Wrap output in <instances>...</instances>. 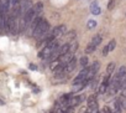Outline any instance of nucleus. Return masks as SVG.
Returning <instances> with one entry per match:
<instances>
[{"label":"nucleus","mask_w":126,"mask_h":113,"mask_svg":"<svg viewBox=\"0 0 126 113\" xmlns=\"http://www.w3.org/2000/svg\"><path fill=\"white\" fill-rule=\"evenodd\" d=\"M42 10H43V4L41 1L36 3L33 6H32V11H33V15L35 16H40L42 14Z\"/></svg>","instance_id":"6e6552de"},{"label":"nucleus","mask_w":126,"mask_h":113,"mask_svg":"<svg viewBox=\"0 0 126 113\" xmlns=\"http://www.w3.org/2000/svg\"><path fill=\"white\" fill-rule=\"evenodd\" d=\"M33 92H35V93H38L40 90H38V88H33Z\"/></svg>","instance_id":"cd10ccee"},{"label":"nucleus","mask_w":126,"mask_h":113,"mask_svg":"<svg viewBox=\"0 0 126 113\" xmlns=\"http://www.w3.org/2000/svg\"><path fill=\"white\" fill-rule=\"evenodd\" d=\"M88 62H89V59L87 57V56H83V57L79 60V65L82 67H87L88 66Z\"/></svg>","instance_id":"6ab92c4d"},{"label":"nucleus","mask_w":126,"mask_h":113,"mask_svg":"<svg viewBox=\"0 0 126 113\" xmlns=\"http://www.w3.org/2000/svg\"><path fill=\"white\" fill-rule=\"evenodd\" d=\"M83 99H84V96H74V97H71L69 101H68V107L74 108V107L79 106V104L83 102Z\"/></svg>","instance_id":"423d86ee"},{"label":"nucleus","mask_w":126,"mask_h":113,"mask_svg":"<svg viewBox=\"0 0 126 113\" xmlns=\"http://www.w3.org/2000/svg\"><path fill=\"white\" fill-rule=\"evenodd\" d=\"M96 26V21L95 20H88V23H87V27L88 29H94Z\"/></svg>","instance_id":"412c9836"},{"label":"nucleus","mask_w":126,"mask_h":113,"mask_svg":"<svg viewBox=\"0 0 126 113\" xmlns=\"http://www.w3.org/2000/svg\"><path fill=\"white\" fill-rule=\"evenodd\" d=\"M112 113H122V109H121V107H120L117 101L114 102V111H112Z\"/></svg>","instance_id":"aec40b11"},{"label":"nucleus","mask_w":126,"mask_h":113,"mask_svg":"<svg viewBox=\"0 0 126 113\" xmlns=\"http://www.w3.org/2000/svg\"><path fill=\"white\" fill-rule=\"evenodd\" d=\"M90 11H92V14H93V15H100L101 9H100V6L98 5V3H96V1H93V3L90 4Z\"/></svg>","instance_id":"9d476101"},{"label":"nucleus","mask_w":126,"mask_h":113,"mask_svg":"<svg viewBox=\"0 0 126 113\" xmlns=\"http://www.w3.org/2000/svg\"><path fill=\"white\" fill-rule=\"evenodd\" d=\"M122 94H124V96H126V87L124 88V91H122Z\"/></svg>","instance_id":"c85d7f7f"},{"label":"nucleus","mask_w":126,"mask_h":113,"mask_svg":"<svg viewBox=\"0 0 126 113\" xmlns=\"http://www.w3.org/2000/svg\"><path fill=\"white\" fill-rule=\"evenodd\" d=\"M67 32V26L66 25H58V26H56L52 31H51V36L53 37V39H58V37H61V36H63Z\"/></svg>","instance_id":"20e7f679"},{"label":"nucleus","mask_w":126,"mask_h":113,"mask_svg":"<svg viewBox=\"0 0 126 113\" xmlns=\"http://www.w3.org/2000/svg\"><path fill=\"white\" fill-rule=\"evenodd\" d=\"M88 113H89V112H88Z\"/></svg>","instance_id":"c756f323"},{"label":"nucleus","mask_w":126,"mask_h":113,"mask_svg":"<svg viewBox=\"0 0 126 113\" xmlns=\"http://www.w3.org/2000/svg\"><path fill=\"white\" fill-rule=\"evenodd\" d=\"M115 4H116L115 0H109V3H108V10H112L115 8Z\"/></svg>","instance_id":"4be33fe9"},{"label":"nucleus","mask_w":126,"mask_h":113,"mask_svg":"<svg viewBox=\"0 0 126 113\" xmlns=\"http://www.w3.org/2000/svg\"><path fill=\"white\" fill-rule=\"evenodd\" d=\"M57 46H59V45H58V41H57L56 39L52 40V41H49V42H48L47 45H45V47L38 52V57L42 59V60H48V57L52 55L53 50H54Z\"/></svg>","instance_id":"f03ea898"},{"label":"nucleus","mask_w":126,"mask_h":113,"mask_svg":"<svg viewBox=\"0 0 126 113\" xmlns=\"http://www.w3.org/2000/svg\"><path fill=\"white\" fill-rule=\"evenodd\" d=\"M48 31H49V24H48V21L46 19L41 18V20L38 21L37 26L35 27V30L32 32V36H35L36 39H40V42H41L42 40H45L48 36V34H49Z\"/></svg>","instance_id":"f257e3e1"},{"label":"nucleus","mask_w":126,"mask_h":113,"mask_svg":"<svg viewBox=\"0 0 126 113\" xmlns=\"http://www.w3.org/2000/svg\"><path fill=\"white\" fill-rule=\"evenodd\" d=\"M4 16L5 14L0 11V35H4Z\"/></svg>","instance_id":"dca6fc26"},{"label":"nucleus","mask_w":126,"mask_h":113,"mask_svg":"<svg viewBox=\"0 0 126 113\" xmlns=\"http://www.w3.org/2000/svg\"><path fill=\"white\" fill-rule=\"evenodd\" d=\"M125 76H126V66H121V67L119 68V71L116 72V75L114 76V80H116V81L120 82Z\"/></svg>","instance_id":"0eeeda50"},{"label":"nucleus","mask_w":126,"mask_h":113,"mask_svg":"<svg viewBox=\"0 0 126 113\" xmlns=\"http://www.w3.org/2000/svg\"><path fill=\"white\" fill-rule=\"evenodd\" d=\"M101 40H103V37H101V35H99V34H98V35H95V36H94V37L92 39V41H90V42H92V44H93L94 46H96V47H98V46L100 45V42H101Z\"/></svg>","instance_id":"2eb2a0df"},{"label":"nucleus","mask_w":126,"mask_h":113,"mask_svg":"<svg viewBox=\"0 0 126 113\" xmlns=\"http://www.w3.org/2000/svg\"><path fill=\"white\" fill-rule=\"evenodd\" d=\"M116 101L119 102V104H120V107H121V109H122V111H124V109H126V96L121 94Z\"/></svg>","instance_id":"ddd939ff"},{"label":"nucleus","mask_w":126,"mask_h":113,"mask_svg":"<svg viewBox=\"0 0 126 113\" xmlns=\"http://www.w3.org/2000/svg\"><path fill=\"white\" fill-rule=\"evenodd\" d=\"M88 83H90V82H89V81H87V80H85L84 82H80V83H74V85H73V87H72V91H73V92L82 91V90L88 85Z\"/></svg>","instance_id":"9b49d317"},{"label":"nucleus","mask_w":126,"mask_h":113,"mask_svg":"<svg viewBox=\"0 0 126 113\" xmlns=\"http://www.w3.org/2000/svg\"><path fill=\"white\" fill-rule=\"evenodd\" d=\"M99 68H100V64H99L98 61L93 62V65H92V66H89V70H88V73H87V80H88L89 82H90V80H92V78H94V77H95V75L98 73Z\"/></svg>","instance_id":"39448f33"},{"label":"nucleus","mask_w":126,"mask_h":113,"mask_svg":"<svg viewBox=\"0 0 126 113\" xmlns=\"http://www.w3.org/2000/svg\"><path fill=\"white\" fill-rule=\"evenodd\" d=\"M115 67H116L115 62H110V64L106 66V73H105V75H108V76H111V75H112V72L115 71Z\"/></svg>","instance_id":"4468645a"},{"label":"nucleus","mask_w":126,"mask_h":113,"mask_svg":"<svg viewBox=\"0 0 126 113\" xmlns=\"http://www.w3.org/2000/svg\"><path fill=\"white\" fill-rule=\"evenodd\" d=\"M78 47H79V44H78V41L73 40L72 42H69V48H68V52H71V53H74V52L78 50Z\"/></svg>","instance_id":"f8f14e48"},{"label":"nucleus","mask_w":126,"mask_h":113,"mask_svg":"<svg viewBox=\"0 0 126 113\" xmlns=\"http://www.w3.org/2000/svg\"><path fill=\"white\" fill-rule=\"evenodd\" d=\"M106 47H108V50H109V52H111V51H114V48L116 47V40H115V39H112V40H110V41H109V44L106 45Z\"/></svg>","instance_id":"a211bd4d"},{"label":"nucleus","mask_w":126,"mask_h":113,"mask_svg":"<svg viewBox=\"0 0 126 113\" xmlns=\"http://www.w3.org/2000/svg\"><path fill=\"white\" fill-rule=\"evenodd\" d=\"M29 67H30L32 71H36V70H37V67H36L35 65H32V64H31V65H29Z\"/></svg>","instance_id":"a878e982"},{"label":"nucleus","mask_w":126,"mask_h":113,"mask_svg":"<svg viewBox=\"0 0 126 113\" xmlns=\"http://www.w3.org/2000/svg\"><path fill=\"white\" fill-rule=\"evenodd\" d=\"M0 104H1V106H4V104H5V101H4V98H0Z\"/></svg>","instance_id":"bb28decb"},{"label":"nucleus","mask_w":126,"mask_h":113,"mask_svg":"<svg viewBox=\"0 0 126 113\" xmlns=\"http://www.w3.org/2000/svg\"><path fill=\"white\" fill-rule=\"evenodd\" d=\"M95 50H96V46H94L92 42H89V44L87 45V47H85V53H87V55H89V53H93Z\"/></svg>","instance_id":"f3484780"},{"label":"nucleus","mask_w":126,"mask_h":113,"mask_svg":"<svg viewBox=\"0 0 126 113\" xmlns=\"http://www.w3.org/2000/svg\"><path fill=\"white\" fill-rule=\"evenodd\" d=\"M87 104H88L89 113H96L98 112V101H96V96L95 94H92V96L88 97Z\"/></svg>","instance_id":"7ed1b4c3"},{"label":"nucleus","mask_w":126,"mask_h":113,"mask_svg":"<svg viewBox=\"0 0 126 113\" xmlns=\"http://www.w3.org/2000/svg\"><path fill=\"white\" fill-rule=\"evenodd\" d=\"M101 53H103V56H106V55L109 53V50H108V47H106V46L103 48V52H101Z\"/></svg>","instance_id":"393cba45"},{"label":"nucleus","mask_w":126,"mask_h":113,"mask_svg":"<svg viewBox=\"0 0 126 113\" xmlns=\"http://www.w3.org/2000/svg\"><path fill=\"white\" fill-rule=\"evenodd\" d=\"M125 87H126V76L120 81V90H124Z\"/></svg>","instance_id":"5701e85b"},{"label":"nucleus","mask_w":126,"mask_h":113,"mask_svg":"<svg viewBox=\"0 0 126 113\" xmlns=\"http://www.w3.org/2000/svg\"><path fill=\"white\" fill-rule=\"evenodd\" d=\"M101 111H103V113H112V111H111L109 107H104Z\"/></svg>","instance_id":"b1692460"},{"label":"nucleus","mask_w":126,"mask_h":113,"mask_svg":"<svg viewBox=\"0 0 126 113\" xmlns=\"http://www.w3.org/2000/svg\"><path fill=\"white\" fill-rule=\"evenodd\" d=\"M64 35H66V41H67V44L72 42V41L76 40V37H77V32H76V30H69V31H67Z\"/></svg>","instance_id":"1a4fd4ad"}]
</instances>
